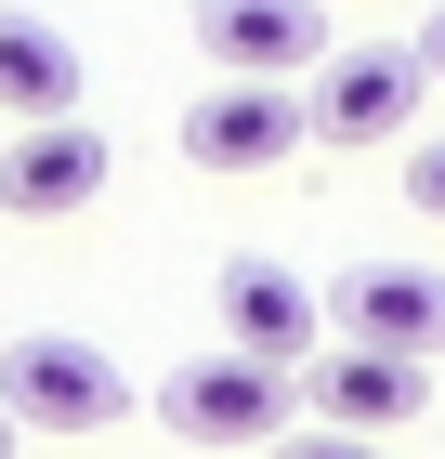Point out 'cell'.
<instances>
[{
  "label": "cell",
  "instance_id": "obj_1",
  "mask_svg": "<svg viewBox=\"0 0 445 459\" xmlns=\"http://www.w3.org/2000/svg\"><path fill=\"white\" fill-rule=\"evenodd\" d=\"M144 394H132V368L105 342H66V328H27V342L0 354V420L13 433H118Z\"/></svg>",
  "mask_w": 445,
  "mask_h": 459
},
{
  "label": "cell",
  "instance_id": "obj_2",
  "mask_svg": "<svg viewBox=\"0 0 445 459\" xmlns=\"http://www.w3.org/2000/svg\"><path fill=\"white\" fill-rule=\"evenodd\" d=\"M419 92H432L419 39H341V53L302 79V118H314V144H406Z\"/></svg>",
  "mask_w": 445,
  "mask_h": 459
},
{
  "label": "cell",
  "instance_id": "obj_3",
  "mask_svg": "<svg viewBox=\"0 0 445 459\" xmlns=\"http://www.w3.org/2000/svg\"><path fill=\"white\" fill-rule=\"evenodd\" d=\"M158 420L197 459H262L288 433V368H249V354H210V368H171L158 381Z\"/></svg>",
  "mask_w": 445,
  "mask_h": 459
},
{
  "label": "cell",
  "instance_id": "obj_4",
  "mask_svg": "<svg viewBox=\"0 0 445 459\" xmlns=\"http://www.w3.org/2000/svg\"><path fill=\"white\" fill-rule=\"evenodd\" d=\"M197 53L223 79H288L302 92L341 39H328V0H197Z\"/></svg>",
  "mask_w": 445,
  "mask_h": 459
},
{
  "label": "cell",
  "instance_id": "obj_5",
  "mask_svg": "<svg viewBox=\"0 0 445 459\" xmlns=\"http://www.w3.org/2000/svg\"><path fill=\"white\" fill-rule=\"evenodd\" d=\"M314 118L288 79H210L197 106H184V158L197 171H275V158H302Z\"/></svg>",
  "mask_w": 445,
  "mask_h": 459
},
{
  "label": "cell",
  "instance_id": "obj_6",
  "mask_svg": "<svg viewBox=\"0 0 445 459\" xmlns=\"http://www.w3.org/2000/svg\"><path fill=\"white\" fill-rule=\"evenodd\" d=\"M288 394L314 407V433H367V446H393V433L432 407V368H406V354H367V342H328Z\"/></svg>",
  "mask_w": 445,
  "mask_h": 459
},
{
  "label": "cell",
  "instance_id": "obj_7",
  "mask_svg": "<svg viewBox=\"0 0 445 459\" xmlns=\"http://www.w3.org/2000/svg\"><path fill=\"white\" fill-rule=\"evenodd\" d=\"M210 302H223V354H249V368H288V381H302L314 354H328V302H314L288 263H262V249H249V263H223V289H210Z\"/></svg>",
  "mask_w": 445,
  "mask_h": 459
},
{
  "label": "cell",
  "instance_id": "obj_8",
  "mask_svg": "<svg viewBox=\"0 0 445 459\" xmlns=\"http://www.w3.org/2000/svg\"><path fill=\"white\" fill-rule=\"evenodd\" d=\"M328 316H341V342L432 368V354H445V276H432V263H341Z\"/></svg>",
  "mask_w": 445,
  "mask_h": 459
},
{
  "label": "cell",
  "instance_id": "obj_9",
  "mask_svg": "<svg viewBox=\"0 0 445 459\" xmlns=\"http://www.w3.org/2000/svg\"><path fill=\"white\" fill-rule=\"evenodd\" d=\"M105 132L92 118H39V132H0V211L13 223H66V211H92L105 197Z\"/></svg>",
  "mask_w": 445,
  "mask_h": 459
},
{
  "label": "cell",
  "instance_id": "obj_10",
  "mask_svg": "<svg viewBox=\"0 0 445 459\" xmlns=\"http://www.w3.org/2000/svg\"><path fill=\"white\" fill-rule=\"evenodd\" d=\"M39 118H79V39L0 13V132H39Z\"/></svg>",
  "mask_w": 445,
  "mask_h": 459
},
{
  "label": "cell",
  "instance_id": "obj_11",
  "mask_svg": "<svg viewBox=\"0 0 445 459\" xmlns=\"http://www.w3.org/2000/svg\"><path fill=\"white\" fill-rule=\"evenodd\" d=\"M406 211H419V223H445V132H432V144H406Z\"/></svg>",
  "mask_w": 445,
  "mask_h": 459
},
{
  "label": "cell",
  "instance_id": "obj_12",
  "mask_svg": "<svg viewBox=\"0 0 445 459\" xmlns=\"http://www.w3.org/2000/svg\"><path fill=\"white\" fill-rule=\"evenodd\" d=\"M275 459H380V446H367V433H288Z\"/></svg>",
  "mask_w": 445,
  "mask_h": 459
},
{
  "label": "cell",
  "instance_id": "obj_13",
  "mask_svg": "<svg viewBox=\"0 0 445 459\" xmlns=\"http://www.w3.org/2000/svg\"><path fill=\"white\" fill-rule=\"evenodd\" d=\"M419 66H432V79H445V0H432V27H419Z\"/></svg>",
  "mask_w": 445,
  "mask_h": 459
},
{
  "label": "cell",
  "instance_id": "obj_14",
  "mask_svg": "<svg viewBox=\"0 0 445 459\" xmlns=\"http://www.w3.org/2000/svg\"><path fill=\"white\" fill-rule=\"evenodd\" d=\"M13 446H27V433H13V420H0V459H13Z\"/></svg>",
  "mask_w": 445,
  "mask_h": 459
},
{
  "label": "cell",
  "instance_id": "obj_15",
  "mask_svg": "<svg viewBox=\"0 0 445 459\" xmlns=\"http://www.w3.org/2000/svg\"><path fill=\"white\" fill-rule=\"evenodd\" d=\"M328 13H341V0H328Z\"/></svg>",
  "mask_w": 445,
  "mask_h": 459
}]
</instances>
